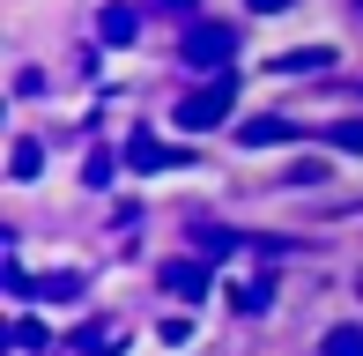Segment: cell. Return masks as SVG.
<instances>
[{
    "label": "cell",
    "mask_w": 363,
    "mask_h": 356,
    "mask_svg": "<svg viewBox=\"0 0 363 356\" xmlns=\"http://www.w3.org/2000/svg\"><path fill=\"white\" fill-rule=\"evenodd\" d=\"M252 8H259V15H282V8H289V0H252Z\"/></svg>",
    "instance_id": "2e32d148"
},
{
    "label": "cell",
    "mask_w": 363,
    "mask_h": 356,
    "mask_svg": "<svg viewBox=\"0 0 363 356\" xmlns=\"http://www.w3.org/2000/svg\"><path fill=\"white\" fill-rule=\"evenodd\" d=\"M319 356H363V327H334L319 342Z\"/></svg>",
    "instance_id": "30bf717a"
},
{
    "label": "cell",
    "mask_w": 363,
    "mask_h": 356,
    "mask_svg": "<svg viewBox=\"0 0 363 356\" xmlns=\"http://www.w3.org/2000/svg\"><path fill=\"white\" fill-rule=\"evenodd\" d=\"M163 342H171V349H178V342H193V319H186V312H171V319H163Z\"/></svg>",
    "instance_id": "9a60e30c"
},
{
    "label": "cell",
    "mask_w": 363,
    "mask_h": 356,
    "mask_svg": "<svg viewBox=\"0 0 363 356\" xmlns=\"http://www.w3.org/2000/svg\"><path fill=\"white\" fill-rule=\"evenodd\" d=\"M8 342H15V349H45V327H38V319H15Z\"/></svg>",
    "instance_id": "4fadbf2b"
},
{
    "label": "cell",
    "mask_w": 363,
    "mask_h": 356,
    "mask_svg": "<svg viewBox=\"0 0 363 356\" xmlns=\"http://www.w3.org/2000/svg\"><path fill=\"white\" fill-rule=\"evenodd\" d=\"M274 67H282V74H326V67H334V52H326V45H304V52H282Z\"/></svg>",
    "instance_id": "ba28073f"
},
{
    "label": "cell",
    "mask_w": 363,
    "mask_h": 356,
    "mask_svg": "<svg viewBox=\"0 0 363 356\" xmlns=\"http://www.w3.org/2000/svg\"><path fill=\"white\" fill-rule=\"evenodd\" d=\"M171 164H186V149H171V141H156V134L126 141V171H171Z\"/></svg>",
    "instance_id": "277c9868"
},
{
    "label": "cell",
    "mask_w": 363,
    "mask_h": 356,
    "mask_svg": "<svg viewBox=\"0 0 363 356\" xmlns=\"http://www.w3.org/2000/svg\"><path fill=\"white\" fill-rule=\"evenodd\" d=\"M163 289H171V297H201V289H208V267L201 260H163Z\"/></svg>",
    "instance_id": "8992f818"
},
{
    "label": "cell",
    "mask_w": 363,
    "mask_h": 356,
    "mask_svg": "<svg viewBox=\"0 0 363 356\" xmlns=\"http://www.w3.org/2000/svg\"><path fill=\"white\" fill-rule=\"evenodd\" d=\"M38 297H52V304H60V297H82V274H45Z\"/></svg>",
    "instance_id": "7c38bea8"
},
{
    "label": "cell",
    "mask_w": 363,
    "mask_h": 356,
    "mask_svg": "<svg viewBox=\"0 0 363 356\" xmlns=\"http://www.w3.org/2000/svg\"><path fill=\"white\" fill-rule=\"evenodd\" d=\"M96 30H104L111 45H126V38L141 30V15H134V8H104V15H96Z\"/></svg>",
    "instance_id": "9c48e42d"
},
{
    "label": "cell",
    "mask_w": 363,
    "mask_h": 356,
    "mask_svg": "<svg viewBox=\"0 0 363 356\" xmlns=\"http://www.w3.org/2000/svg\"><path fill=\"white\" fill-rule=\"evenodd\" d=\"M230 111H238V74L223 67V74H208L193 96H178V111H171V119L186 126V134H208V126H223Z\"/></svg>",
    "instance_id": "6da1fadb"
},
{
    "label": "cell",
    "mask_w": 363,
    "mask_h": 356,
    "mask_svg": "<svg viewBox=\"0 0 363 356\" xmlns=\"http://www.w3.org/2000/svg\"><path fill=\"white\" fill-rule=\"evenodd\" d=\"M230 304H238V312H267V304H274V282H245V289H230Z\"/></svg>",
    "instance_id": "8fae6325"
},
{
    "label": "cell",
    "mask_w": 363,
    "mask_h": 356,
    "mask_svg": "<svg viewBox=\"0 0 363 356\" xmlns=\"http://www.w3.org/2000/svg\"><path fill=\"white\" fill-rule=\"evenodd\" d=\"M171 8H186V0H171Z\"/></svg>",
    "instance_id": "e0dca14e"
},
{
    "label": "cell",
    "mask_w": 363,
    "mask_h": 356,
    "mask_svg": "<svg viewBox=\"0 0 363 356\" xmlns=\"http://www.w3.org/2000/svg\"><path fill=\"white\" fill-rule=\"evenodd\" d=\"M304 134V119H282V111H274V119H245L238 126V141L245 149H267V141H296Z\"/></svg>",
    "instance_id": "5b68a950"
},
{
    "label": "cell",
    "mask_w": 363,
    "mask_h": 356,
    "mask_svg": "<svg viewBox=\"0 0 363 356\" xmlns=\"http://www.w3.org/2000/svg\"><path fill=\"white\" fill-rule=\"evenodd\" d=\"M356 15H363V0H356Z\"/></svg>",
    "instance_id": "ac0fdd59"
},
{
    "label": "cell",
    "mask_w": 363,
    "mask_h": 356,
    "mask_svg": "<svg viewBox=\"0 0 363 356\" xmlns=\"http://www.w3.org/2000/svg\"><path fill=\"white\" fill-rule=\"evenodd\" d=\"M326 141H334V149H356V156H363V119H341Z\"/></svg>",
    "instance_id": "5bb4252c"
},
{
    "label": "cell",
    "mask_w": 363,
    "mask_h": 356,
    "mask_svg": "<svg viewBox=\"0 0 363 356\" xmlns=\"http://www.w3.org/2000/svg\"><path fill=\"white\" fill-rule=\"evenodd\" d=\"M119 349H126V327H119V319H96V327L67 334V356H119Z\"/></svg>",
    "instance_id": "3957f363"
},
{
    "label": "cell",
    "mask_w": 363,
    "mask_h": 356,
    "mask_svg": "<svg viewBox=\"0 0 363 356\" xmlns=\"http://www.w3.org/2000/svg\"><path fill=\"white\" fill-rule=\"evenodd\" d=\"M38 171H45V149H38V141H30V134H23V141H15V149H8V178H15V186H30V178H38Z\"/></svg>",
    "instance_id": "52a82bcc"
},
{
    "label": "cell",
    "mask_w": 363,
    "mask_h": 356,
    "mask_svg": "<svg viewBox=\"0 0 363 356\" xmlns=\"http://www.w3.org/2000/svg\"><path fill=\"white\" fill-rule=\"evenodd\" d=\"M178 60L201 67V74H223L230 60H238V30H230V23H193L186 38H178Z\"/></svg>",
    "instance_id": "7a4b0ae2"
}]
</instances>
